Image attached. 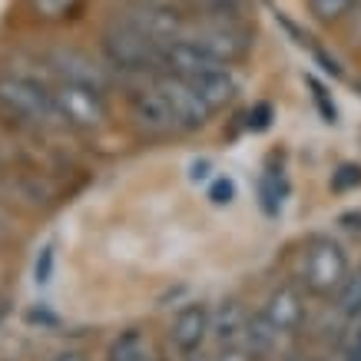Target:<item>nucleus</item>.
Returning a JSON list of instances; mask_svg holds the SVG:
<instances>
[{"instance_id":"obj_9","label":"nucleus","mask_w":361,"mask_h":361,"mask_svg":"<svg viewBox=\"0 0 361 361\" xmlns=\"http://www.w3.org/2000/svg\"><path fill=\"white\" fill-rule=\"evenodd\" d=\"M50 70H54L60 80H70V83H87V87H97V90H106V70L90 60L87 54L80 50H54L50 54Z\"/></svg>"},{"instance_id":"obj_22","label":"nucleus","mask_w":361,"mask_h":361,"mask_svg":"<svg viewBox=\"0 0 361 361\" xmlns=\"http://www.w3.org/2000/svg\"><path fill=\"white\" fill-rule=\"evenodd\" d=\"M209 199H212L216 206H229L232 199H235V183H232L229 176H219V179L209 186Z\"/></svg>"},{"instance_id":"obj_20","label":"nucleus","mask_w":361,"mask_h":361,"mask_svg":"<svg viewBox=\"0 0 361 361\" xmlns=\"http://www.w3.org/2000/svg\"><path fill=\"white\" fill-rule=\"evenodd\" d=\"M361 186V166H338V173H331V192H348Z\"/></svg>"},{"instance_id":"obj_24","label":"nucleus","mask_w":361,"mask_h":361,"mask_svg":"<svg viewBox=\"0 0 361 361\" xmlns=\"http://www.w3.org/2000/svg\"><path fill=\"white\" fill-rule=\"evenodd\" d=\"M269 123H272V106H269V103H259V106H255V113H252L249 126L255 133H262V130H269Z\"/></svg>"},{"instance_id":"obj_14","label":"nucleus","mask_w":361,"mask_h":361,"mask_svg":"<svg viewBox=\"0 0 361 361\" xmlns=\"http://www.w3.org/2000/svg\"><path fill=\"white\" fill-rule=\"evenodd\" d=\"M110 361H149V341L140 329L123 331L110 345Z\"/></svg>"},{"instance_id":"obj_28","label":"nucleus","mask_w":361,"mask_h":361,"mask_svg":"<svg viewBox=\"0 0 361 361\" xmlns=\"http://www.w3.org/2000/svg\"><path fill=\"white\" fill-rule=\"evenodd\" d=\"M189 176H192L196 183H199V179H206V176H209V163H206V159H202V163H192V173H189Z\"/></svg>"},{"instance_id":"obj_16","label":"nucleus","mask_w":361,"mask_h":361,"mask_svg":"<svg viewBox=\"0 0 361 361\" xmlns=\"http://www.w3.org/2000/svg\"><path fill=\"white\" fill-rule=\"evenodd\" d=\"M202 20H242L245 0H189Z\"/></svg>"},{"instance_id":"obj_27","label":"nucleus","mask_w":361,"mask_h":361,"mask_svg":"<svg viewBox=\"0 0 361 361\" xmlns=\"http://www.w3.org/2000/svg\"><path fill=\"white\" fill-rule=\"evenodd\" d=\"M348 361H361V329H358V335H355V341H351V348H348Z\"/></svg>"},{"instance_id":"obj_30","label":"nucleus","mask_w":361,"mask_h":361,"mask_svg":"<svg viewBox=\"0 0 361 361\" xmlns=\"http://www.w3.org/2000/svg\"><path fill=\"white\" fill-rule=\"evenodd\" d=\"M133 4H159V0H133Z\"/></svg>"},{"instance_id":"obj_5","label":"nucleus","mask_w":361,"mask_h":361,"mask_svg":"<svg viewBox=\"0 0 361 361\" xmlns=\"http://www.w3.org/2000/svg\"><path fill=\"white\" fill-rule=\"evenodd\" d=\"M149 80H153V87L159 90V97L166 99L169 113H173L176 130H202V126L209 123L212 110L199 99V93L189 87L183 77H176V73H169V70H159V73L149 77Z\"/></svg>"},{"instance_id":"obj_26","label":"nucleus","mask_w":361,"mask_h":361,"mask_svg":"<svg viewBox=\"0 0 361 361\" xmlns=\"http://www.w3.org/2000/svg\"><path fill=\"white\" fill-rule=\"evenodd\" d=\"M27 322H33V325H37V322H40V325H56V318L50 315V312H37V308L27 315Z\"/></svg>"},{"instance_id":"obj_3","label":"nucleus","mask_w":361,"mask_h":361,"mask_svg":"<svg viewBox=\"0 0 361 361\" xmlns=\"http://www.w3.org/2000/svg\"><path fill=\"white\" fill-rule=\"evenodd\" d=\"M302 275H305V288L312 295L329 298L348 279V255L341 252L338 242L312 239L305 249V259H302Z\"/></svg>"},{"instance_id":"obj_12","label":"nucleus","mask_w":361,"mask_h":361,"mask_svg":"<svg viewBox=\"0 0 361 361\" xmlns=\"http://www.w3.org/2000/svg\"><path fill=\"white\" fill-rule=\"evenodd\" d=\"M265 318L279 329V335H282V331H295L298 325H302V318H305L302 295H298L292 285L275 288L272 295H269V302H265Z\"/></svg>"},{"instance_id":"obj_18","label":"nucleus","mask_w":361,"mask_h":361,"mask_svg":"<svg viewBox=\"0 0 361 361\" xmlns=\"http://www.w3.org/2000/svg\"><path fill=\"white\" fill-rule=\"evenodd\" d=\"M338 308L345 315H358L361 312V272L355 279H345V285L338 288Z\"/></svg>"},{"instance_id":"obj_6","label":"nucleus","mask_w":361,"mask_h":361,"mask_svg":"<svg viewBox=\"0 0 361 361\" xmlns=\"http://www.w3.org/2000/svg\"><path fill=\"white\" fill-rule=\"evenodd\" d=\"M56 106L63 113L66 126H77V130H93L106 120V99H103V90L87 87V83H70V80H60L54 87Z\"/></svg>"},{"instance_id":"obj_21","label":"nucleus","mask_w":361,"mask_h":361,"mask_svg":"<svg viewBox=\"0 0 361 361\" xmlns=\"http://www.w3.org/2000/svg\"><path fill=\"white\" fill-rule=\"evenodd\" d=\"M308 87H312V97H315V103H318V110H322V116H325V123L338 120V110H335V103H331L329 90L322 87L318 80H312V77H308Z\"/></svg>"},{"instance_id":"obj_11","label":"nucleus","mask_w":361,"mask_h":361,"mask_svg":"<svg viewBox=\"0 0 361 361\" xmlns=\"http://www.w3.org/2000/svg\"><path fill=\"white\" fill-rule=\"evenodd\" d=\"M189 87L199 93V99L206 103L209 110L216 113L222 106H229L232 97H235V80H232L229 66H219V70H206V73H196V77H183Z\"/></svg>"},{"instance_id":"obj_31","label":"nucleus","mask_w":361,"mask_h":361,"mask_svg":"<svg viewBox=\"0 0 361 361\" xmlns=\"http://www.w3.org/2000/svg\"><path fill=\"white\" fill-rule=\"evenodd\" d=\"M192 361H209V358H192Z\"/></svg>"},{"instance_id":"obj_29","label":"nucleus","mask_w":361,"mask_h":361,"mask_svg":"<svg viewBox=\"0 0 361 361\" xmlns=\"http://www.w3.org/2000/svg\"><path fill=\"white\" fill-rule=\"evenodd\" d=\"M56 361H83V355H73V351H70V355H60Z\"/></svg>"},{"instance_id":"obj_19","label":"nucleus","mask_w":361,"mask_h":361,"mask_svg":"<svg viewBox=\"0 0 361 361\" xmlns=\"http://www.w3.org/2000/svg\"><path fill=\"white\" fill-rule=\"evenodd\" d=\"M80 0H30V7L47 20H60V17H70L77 11Z\"/></svg>"},{"instance_id":"obj_4","label":"nucleus","mask_w":361,"mask_h":361,"mask_svg":"<svg viewBox=\"0 0 361 361\" xmlns=\"http://www.w3.org/2000/svg\"><path fill=\"white\" fill-rule=\"evenodd\" d=\"M186 40H192L196 47H202L209 56H216L219 63H235L249 54L252 37L242 27V20H199L196 27H189L183 33Z\"/></svg>"},{"instance_id":"obj_23","label":"nucleus","mask_w":361,"mask_h":361,"mask_svg":"<svg viewBox=\"0 0 361 361\" xmlns=\"http://www.w3.org/2000/svg\"><path fill=\"white\" fill-rule=\"evenodd\" d=\"M33 279H37V285H47L50 279H54V245L40 249L37 265H33Z\"/></svg>"},{"instance_id":"obj_1","label":"nucleus","mask_w":361,"mask_h":361,"mask_svg":"<svg viewBox=\"0 0 361 361\" xmlns=\"http://www.w3.org/2000/svg\"><path fill=\"white\" fill-rule=\"evenodd\" d=\"M0 110L11 113L13 120L30 123V126H47V130L66 126L54 90H47L44 83L30 77H13V73L0 77Z\"/></svg>"},{"instance_id":"obj_8","label":"nucleus","mask_w":361,"mask_h":361,"mask_svg":"<svg viewBox=\"0 0 361 361\" xmlns=\"http://www.w3.org/2000/svg\"><path fill=\"white\" fill-rule=\"evenodd\" d=\"M130 116L140 130L153 133V136H163V133L176 130L173 113L166 106V99L159 97V90L153 87V80H149V87H140L130 93Z\"/></svg>"},{"instance_id":"obj_10","label":"nucleus","mask_w":361,"mask_h":361,"mask_svg":"<svg viewBox=\"0 0 361 361\" xmlns=\"http://www.w3.org/2000/svg\"><path fill=\"white\" fill-rule=\"evenodd\" d=\"M209 329H212V318H209L206 305L192 302V305H186L179 315H176L169 338H173V345L183 351V355H196V351L202 348V341H206Z\"/></svg>"},{"instance_id":"obj_17","label":"nucleus","mask_w":361,"mask_h":361,"mask_svg":"<svg viewBox=\"0 0 361 361\" xmlns=\"http://www.w3.org/2000/svg\"><path fill=\"white\" fill-rule=\"evenodd\" d=\"M355 4H358V0H308V11L315 13V20L335 23V20H341Z\"/></svg>"},{"instance_id":"obj_7","label":"nucleus","mask_w":361,"mask_h":361,"mask_svg":"<svg viewBox=\"0 0 361 361\" xmlns=\"http://www.w3.org/2000/svg\"><path fill=\"white\" fill-rule=\"evenodd\" d=\"M120 20L130 23L133 30H140L142 37H149V40H156V44H163V47L179 40L189 30L183 11L169 7V0H159V4H133Z\"/></svg>"},{"instance_id":"obj_2","label":"nucleus","mask_w":361,"mask_h":361,"mask_svg":"<svg viewBox=\"0 0 361 361\" xmlns=\"http://www.w3.org/2000/svg\"><path fill=\"white\" fill-rule=\"evenodd\" d=\"M103 54L106 63L120 73H140V77H156L163 70V44H156L130 23L116 20L103 30Z\"/></svg>"},{"instance_id":"obj_25","label":"nucleus","mask_w":361,"mask_h":361,"mask_svg":"<svg viewBox=\"0 0 361 361\" xmlns=\"http://www.w3.org/2000/svg\"><path fill=\"white\" fill-rule=\"evenodd\" d=\"M216 361H252V351H245V348H226Z\"/></svg>"},{"instance_id":"obj_13","label":"nucleus","mask_w":361,"mask_h":361,"mask_svg":"<svg viewBox=\"0 0 361 361\" xmlns=\"http://www.w3.org/2000/svg\"><path fill=\"white\" fill-rule=\"evenodd\" d=\"M209 331H216V338L226 348H242L245 345V331H249V315L235 302H222L219 312L212 315V329Z\"/></svg>"},{"instance_id":"obj_15","label":"nucleus","mask_w":361,"mask_h":361,"mask_svg":"<svg viewBox=\"0 0 361 361\" xmlns=\"http://www.w3.org/2000/svg\"><path fill=\"white\" fill-rule=\"evenodd\" d=\"M275 338H279V329H275L272 322L262 315L249 318V331H245V351H252V358L255 355H269L275 348Z\"/></svg>"}]
</instances>
